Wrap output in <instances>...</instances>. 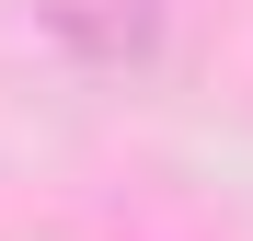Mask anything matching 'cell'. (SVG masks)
Masks as SVG:
<instances>
[{"label": "cell", "instance_id": "cell-1", "mask_svg": "<svg viewBox=\"0 0 253 241\" xmlns=\"http://www.w3.org/2000/svg\"><path fill=\"white\" fill-rule=\"evenodd\" d=\"M35 23H46L81 69H138L161 46V0H35Z\"/></svg>", "mask_w": 253, "mask_h": 241}]
</instances>
